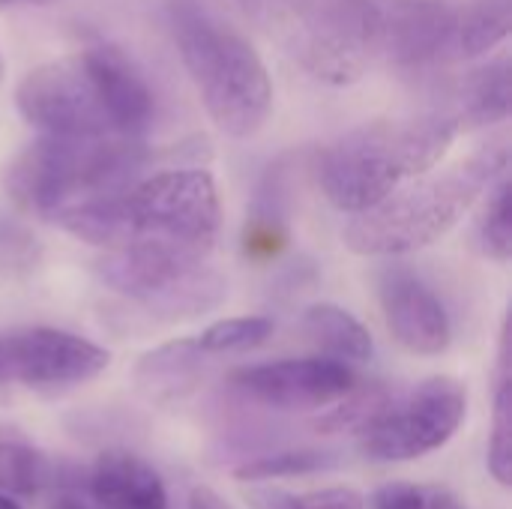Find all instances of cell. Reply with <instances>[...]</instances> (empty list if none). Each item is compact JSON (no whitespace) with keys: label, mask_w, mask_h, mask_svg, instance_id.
<instances>
[{"label":"cell","mask_w":512,"mask_h":509,"mask_svg":"<svg viewBox=\"0 0 512 509\" xmlns=\"http://www.w3.org/2000/svg\"><path fill=\"white\" fill-rule=\"evenodd\" d=\"M219 195L204 168H168L129 189L72 204L54 216L72 237L108 249L153 243L210 258L219 237Z\"/></svg>","instance_id":"obj_1"},{"label":"cell","mask_w":512,"mask_h":509,"mask_svg":"<svg viewBox=\"0 0 512 509\" xmlns=\"http://www.w3.org/2000/svg\"><path fill=\"white\" fill-rule=\"evenodd\" d=\"M180 60L210 114L231 138H252L270 117L267 66L222 0H165Z\"/></svg>","instance_id":"obj_2"},{"label":"cell","mask_w":512,"mask_h":509,"mask_svg":"<svg viewBox=\"0 0 512 509\" xmlns=\"http://www.w3.org/2000/svg\"><path fill=\"white\" fill-rule=\"evenodd\" d=\"M504 171L507 147L504 141H495L444 174L426 171L411 177V183H399L375 207L354 213L345 228V246L369 258L420 252L450 234L471 204L492 189Z\"/></svg>","instance_id":"obj_3"},{"label":"cell","mask_w":512,"mask_h":509,"mask_svg":"<svg viewBox=\"0 0 512 509\" xmlns=\"http://www.w3.org/2000/svg\"><path fill=\"white\" fill-rule=\"evenodd\" d=\"M456 135L459 123L450 111L366 123L321 153V192L336 210L351 216L363 213L384 201L399 183L432 171Z\"/></svg>","instance_id":"obj_4"},{"label":"cell","mask_w":512,"mask_h":509,"mask_svg":"<svg viewBox=\"0 0 512 509\" xmlns=\"http://www.w3.org/2000/svg\"><path fill=\"white\" fill-rule=\"evenodd\" d=\"M147 150L123 135H42L6 171V189L24 210L54 219L60 210L129 189Z\"/></svg>","instance_id":"obj_5"},{"label":"cell","mask_w":512,"mask_h":509,"mask_svg":"<svg viewBox=\"0 0 512 509\" xmlns=\"http://www.w3.org/2000/svg\"><path fill=\"white\" fill-rule=\"evenodd\" d=\"M246 18L312 78L348 87L378 60L375 0H237Z\"/></svg>","instance_id":"obj_6"},{"label":"cell","mask_w":512,"mask_h":509,"mask_svg":"<svg viewBox=\"0 0 512 509\" xmlns=\"http://www.w3.org/2000/svg\"><path fill=\"white\" fill-rule=\"evenodd\" d=\"M99 279L162 321H183L210 312L228 291L225 279L207 267V258L153 243L108 249L99 261Z\"/></svg>","instance_id":"obj_7"},{"label":"cell","mask_w":512,"mask_h":509,"mask_svg":"<svg viewBox=\"0 0 512 509\" xmlns=\"http://www.w3.org/2000/svg\"><path fill=\"white\" fill-rule=\"evenodd\" d=\"M468 414V390L447 375L429 378L357 429L360 450L375 462H411L441 450Z\"/></svg>","instance_id":"obj_8"},{"label":"cell","mask_w":512,"mask_h":509,"mask_svg":"<svg viewBox=\"0 0 512 509\" xmlns=\"http://www.w3.org/2000/svg\"><path fill=\"white\" fill-rule=\"evenodd\" d=\"M15 105L42 135H120L87 48L27 72Z\"/></svg>","instance_id":"obj_9"},{"label":"cell","mask_w":512,"mask_h":509,"mask_svg":"<svg viewBox=\"0 0 512 509\" xmlns=\"http://www.w3.org/2000/svg\"><path fill=\"white\" fill-rule=\"evenodd\" d=\"M111 354L75 333L54 327H30L0 336V390H63L102 375Z\"/></svg>","instance_id":"obj_10"},{"label":"cell","mask_w":512,"mask_h":509,"mask_svg":"<svg viewBox=\"0 0 512 509\" xmlns=\"http://www.w3.org/2000/svg\"><path fill=\"white\" fill-rule=\"evenodd\" d=\"M228 384L249 402L276 411H315L339 402L357 387L348 363L333 357L273 360L231 372Z\"/></svg>","instance_id":"obj_11"},{"label":"cell","mask_w":512,"mask_h":509,"mask_svg":"<svg viewBox=\"0 0 512 509\" xmlns=\"http://www.w3.org/2000/svg\"><path fill=\"white\" fill-rule=\"evenodd\" d=\"M378 57L399 69H426L456 48L459 9L450 0H375Z\"/></svg>","instance_id":"obj_12"},{"label":"cell","mask_w":512,"mask_h":509,"mask_svg":"<svg viewBox=\"0 0 512 509\" xmlns=\"http://www.w3.org/2000/svg\"><path fill=\"white\" fill-rule=\"evenodd\" d=\"M378 297L393 339L417 354L438 357L450 348L453 327L441 297L408 267H387L378 276Z\"/></svg>","instance_id":"obj_13"},{"label":"cell","mask_w":512,"mask_h":509,"mask_svg":"<svg viewBox=\"0 0 512 509\" xmlns=\"http://www.w3.org/2000/svg\"><path fill=\"white\" fill-rule=\"evenodd\" d=\"M87 54L96 66L117 132L126 138H141L156 120V93L150 81L135 60L114 45H90Z\"/></svg>","instance_id":"obj_14"},{"label":"cell","mask_w":512,"mask_h":509,"mask_svg":"<svg viewBox=\"0 0 512 509\" xmlns=\"http://www.w3.org/2000/svg\"><path fill=\"white\" fill-rule=\"evenodd\" d=\"M96 509H168L162 477L138 456L108 450L90 471Z\"/></svg>","instance_id":"obj_15"},{"label":"cell","mask_w":512,"mask_h":509,"mask_svg":"<svg viewBox=\"0 0 512 509\" xmlns=\"http://www.w3.org/2000/svg\"><path fill=\"white\" fill-rule=\"evenodd\" d=\"M207 357L210 354L198 345V339H177V342L159 345L156 351H147L138 360L135 384L150 402H159V405L180 402L198 390Z\"/></svg>","instance_id":"obj_16"},{"label":"cell","mask_w":512,"mask_h":509,"mask_svg":"<svg viewBox=\"0 0 512 509\" xmlns=\"http://www.w3.org/2000/svg\"><path fill=\"white\" fill-rule=\"evenodd\" d=\"M510 60L498 57L486 66L468 72L456 93V105L450 108L459 129H480L495 126L510 117Z\"/></svg>","instance_id":"obj_17"},{"label":"cell","mask_w":512,"mask_h":509,"mask_svg":"<svg viewBox=\"0 0 512 509\" xmlns=\"http://www.w3.org/2000/svg\"><path fill=\"white\" fill-rule=\"evenodd\" d=\"M306 336L324 351V357L342 363H366L375 354L372 333L342 306L336 303H315L303 315Z\"/></svg>","instance_id":"obj_18"},{"label":"cell","mask_w":512,"mask_h":509,"mask_svg":"<svg viewBox=\"0 0 512 509\" xmlns=\"http://www.w3.org/2000/svg\"><path fill=\"white\" fill-rule=\"evenodd\" d=\"M489 474L501 489L512 486V378H510V330L501 333L498 351V387H495V414L489 438Z\"/></svg>","instance_id":"obj_19"},{"label":"cell","mask_w":512,"mask_h":509,"mask_svg":"<svg viewBox=\"0 0 512 509\" xmlns=\"http://www.w3.org/2000/svg\"><path fill=\"white\" fill-rule=\"evenodd\" d=\"M512 27L510 0H474L468 9H459L456 48L462 57H480L495 51Z\"/></svg>","instance_id":"obj_20"},{"label":"cell","mask_w":512,"mask_h":509,"mask_svg":"<svg viewBox=\"0 0 512 509\" xmlns=\"http://www.w3.org/2000/svg\"><path fill=\"white\" fill-rule=\"evenodd\" d=\"M48 480L42 453L24 441L0 438V492L9 498H33Z\"/></svg>","instance_id":"obj_21"},{"label":"cell","mask_w":512,"mask_h":509,"mask_svg":"<svg viewBox=\"0 0 512 509\" xmlns=\"http://www.w3.org/2000/svg\"><path fill=\"white\" fill-rule=\"evenodd\" d=\"M333 465H336V456L324 450H282V453H270V456L240 465L234 477L243 483H261V480H279V477H306Z\"/></svg>","instance_id":"obj_22"},{"label":"cell","mask_w":512,"mask_h":509,"mask_svg":"<svg viewBox=\"0 0 512 509\" xmlns=\"http://www.w3.org/2000/svg\"><path fill=\"white\" fill-rule=\"evenodd\" d=\"M246 501L252 509H366L363 495L351 486H330L303 495L282 489H252Z\"/></svg>","instance_id":"obj_23"},{"label":"cell","mask_w":512,"mask_h":509,"mask_svg":"<svg viewBox=\"0 0 512 509\" xmlns=\"http://www.w3.org/2000/svg\"><path fill=\"white\" fill-rule=\"evenodd\" d=\"M276 324L273 318L264 315H243V318H225L210 324L201 336L198 345L207 354H228V351H249L264 345L273 336Z\"/></svg>","instance_id":"obj_24"},{"label":"cell","mask_w":512,"mask_h":509,"mask_svg":"<svg viewBox=\"0 0 512 509\" xmlns=\"http://www.w3.org/2000/svg\"><path fill=\"white\" fill-rule=\"evenodd\" d=\"M480 243H483V252L498 261V264H507L512 255V195H510V180L501 174L498 177V186L492 189V198H489V207L483 213V222H480Z\"/></svg>","instance_id":"obj_25"},{"label":"cell","mask_w":512,"mask_h":509,"mask_svg":"<svg viewBox=\"0 0 512 509\" xmlns=\"http://www.w3.org/2000/svg\"><path fill=\"white\" fill-rule=\"evenodd\" d=\"M372 509H429V498L414 483H384L369 498Z\"/></svg>","instance_id":"obj_26"},{"label":"cell","mask_w":512,"mask_h":509,"mask_svg":"<svg viewBox=\"0 0 512 509\" xmlns=\"http://www.w3.org/2000/svg\"><path fill=\"white\" fill-rule=\"evenodd\" d=\"M189 509H234L225 498H219L213 489H207V486H198V489H192V495H189Z\"/></svg>","instance_id":"obj_27"},{"label":"cell","mask_w":512,"mask_h":509,"mask_svg":"<svg viewBox=\"0 0 512 509\" xmlns=\"http://www.w3.org/2000/svg\"><path fill=\"white\" fill-rule=\"evenodd\" d=\"M429 509H465L450 492H435L432 501H429Z\"/></svg>","instance_id":"obj_28"},{"label":"cell","mask_w":512,"mask_h":509,"mask_svg":"<svg viewBox=\"0 0 512 509\" xmlns=\"http://www.w3.org/2000/svg\"><path fill=\"white\" fill-rule=\"evenodd\" d=\"M51 509H87L75 495H60V498H54V504H51Z\"/></svg>","instance_id":"obj_29"},{"label":"cell","mask_w":512,"mask_h":509,"mask_svg":"<svg viewBox=\"0 0 512 509\" xmlns=\"http://www.w3.org/2000/svg\"><path fill=\"white\" fill-rule=\"evenodd\" d=\"M9 3H30V6H48V3H57V0H0V6H9Z\"/></svg>","instance_id":"obj_30"},{"label":"cell","mask_w":512,"mask_h":509,"mask_svg":"<svg viewBox=\"0 0 512 509\" xmlns=\"http://www.w3.org/2000/svg\"><path fill=\"white\" fill-rule=\"evenodd\" d=\"M0 509H21V507H18V501H15V498H9V495H3V492H0Z\"/></svg>","instance_id":"obj_31"},{"label":"cell","mask_w":512,"mask_h":509,"mask_svg":"<svg viewBox=\"0 0 512 509\" xmlns=\"http://www.w3.org/2000/svg\"><path fill=\"white\" fill-rule=\"evenodd\" d=\"M3 75H6V66H3V57H0V81H3Z\"/></svg>","instance_id":"obj_32"}]
</instances>
